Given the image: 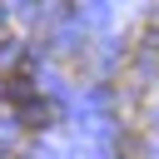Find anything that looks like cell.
Segmentation results:
<instances>
[{"label":"cell","instance_id":"6da1fadb","mask_svg":"<svg viewBox=\"0 0 159 159\" xmlns=\"http://www.w3.org/2000/svg\"><path fill=\"white\" fill-rule=\"evenodd\" d=\"M50 104H25V124H50Z\"/></svg>","mask_w":159,"mask_h":159}]
</instances>
